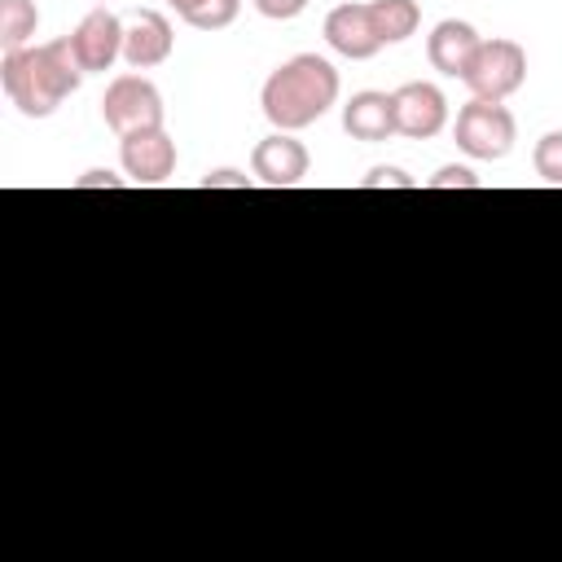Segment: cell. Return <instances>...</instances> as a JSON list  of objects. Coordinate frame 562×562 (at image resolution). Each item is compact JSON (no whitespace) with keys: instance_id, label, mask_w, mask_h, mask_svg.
<instances>
[{"instance_id":"cell-21","label":"cell","mask_w":562,"mask_h":562,"mask_svg":"<svg viewBox=\"0 0 562 562\" xmlns=\"http://www.w3.org/2000/svg\"><path fill=\"white\" fill-rule=\"evenodd\" d=\"M255 9L268 18V22H290L307 9V0H255Z\"/></svg>"},{"instance_id":"cell-3","label":"cell","mask_w":562,"mask_h":562,"mask_svg":"<svg viewBox=\"0 0 562 562\" xmlns=\"http://www.w3.org/2000/svg\"><path fill=\"white\" fill-rule=\"evenodd\" d=\"M452 136L457 145L479 158V162H501L514 140H518V123L514 114L505 110V101H483V97H470L461 110H457V123H452Z\"/></svg>"},{"instance_id":"cell-18","label":"cell","mask_w":562,"mask_h":562,"mask_svg":"<svg viewBox=\"0 0 562 562\" xmlns=\"http://www.w3.org/2000/svg\"><path fill=\"white\" fill-rule=\"evenodd\" d=\"M360 189H417V180L404 176L400 167H373V171L360 180Z\"/></svg>"},{"instance_id":"cell-5","label":"cell","mask_w":562,"mask_h":562,"mask_svg":"<svg viewBox=\"0 0 562 562\" xmlns=\"http://www.w3.org/2000/svg\"><path fill=\"white\" fill-rule=\"evenodd\" d=\"M162 92L145 79V75H119L110 79L105 97H101V119L114 136H132V132H149L162 127Z\"/></svg>"},{"instance_id":"cell-14","label":"cell","mask_w":562,"mask_h":562,"mask_svg":"<svg viewBox=\"0 0 562 562\" xmlns=\"http://www.w3.org/2000/svg\"><path fill=\"white\" fill-rule=\"evenodd\" d=\"M369 18H373V31L386 44H404L417 26H422V9L417 0H369Z\"/></svg>"},{"instance_id":"cell-2","label":"cell","mask_w":562,"mask_h":562,"mask_svg":"<svg viewBox=\"0 0 562 562\" xmlns=\"http://www.w3.org/2000/svg\"><path fill=\"white\" fill-rule=\"evenodd\" d=\"M334 101H338V70L321 53H294L259 88L263 119L277 132H303V127H312L316 119H325V110Z\"/></svg>"},{"instance_id":"cell-1","label":"cell","mask_w":562,"mask_h":562,"mask_svg":"<svg viewBox=\"0 0 562 562\" xmlns=\"http://www.w3.org/2000/svg\"><path fill=\"white\" fill-rule=\"evenodd\" d=\"M79 83H83V66L70 48V35L48 40V44H26L18 53H4V61H0V88L26 119L57 114V105Z\"/></svg>"},{"instance_id":"cell-19","label":"cell","mask_w":562,"mask_h":562,"mask_svg":"<svg viewBox=\"0 0 562 562\" xmlns=\"http://www.w3.org/2000/svg\"><path fill=\"white\" fill-rule=\"evenodd\" d=\"M483 180L470 171V167H439L430 176V189H479Z\"/></svg>"},{"instance_id":"cell-8","label":"cell","mask_w":562,"mask_h":562,"mask_svg":"<svg viewBox=\"0 0 562 562\" xmlns=\"http://www.w3.org/2000/svg\"><path fill=\"white\" fill-rule=\"evenodd\" d=\"M70 48H75L83 75H92V70H110V66L123 57V18L110 13L105 4L92 9V13L70 31Z\"/></svg>"},{"instance_id":"cell-22","label":"cell","mask_w":562,"mask_h":562,"mask_svg":"<svg viewBox=\"0 0 562 562\" xmlns=\"http://www.w3.org/2000/svg\"><path fill=\"white\" fill-rule=\"evenodd\" d=\"M123 184H127L123 176H114V171H101V167H97V171H83V176L75 180V189H123Z\"/></svg>"},{"instance_id":"cell-11","label":"cell","mask_w":562,"mask_h":562,"mask_svg":"<svg viewBox=\"0 0 562 562\" xmlns=\"http://www.w3.org/2000/svg\"><path fill=\"white\" fill-rule=\"evenodd\" d=\"M325 44L338 57L369 61L382 48V40L373 31V18H369V4H338V9H329V18H325Z\"/></svg>"},{"instance_id":"cell-12","label":"cell","mask_w":562,"mask_h":562,"mask_svg":"<svg viewBox=\"0 0 562 562\" xmlns=\"http://www.w3.org/2000/svg\"><path fill=\"white\" fill-rule=\"evenodd\" d=\"M479 44H483V35H479L470 22L443 18V22H435V31H430V40H426V57H430V66H435L439 75L461 79Z\"/></svg>"},{"instance_id":"cell-20","label":"cell","mask_w":562,"mask_h":562,"mask_svg":"<svg viewBox=\"0 0 562 562\" xmlns=\"http://www.w3.org/2000/svg\"><path fill=\"white\" fill-rule=\"evenodd\" d=\"M250 184H255V176H246L237 167H215L202 176V189H250Z\"/></svg>"},{"instance_id":"cell-4","label":"cell","mask_w":562,"mask_h":562,"mask_svg":"<svg viewBox=\"0 0 562 562\" xmlns=\"http://www.w3.org/2000/svg\"><path fill=\"white\" fill-rule=\"evenodd\" d=\"M522 79H527V53H522L518 40H501V35H496V40H483V44L474 48L465 75H461V83H465L474 97H483V101H505V97H514V92L522 88Z\"/></svg>"},{"instance_id":"cell-16","label":"cell","mask_w":562,"mask_h":562,"mask_svg":"<svg viewBox=\"0 0 562 562\" xmlns=\"http://www.w3.org/2000/svg\"><path fill=\"white\" fill-rule=\"evenodd\" d=\"M176 9L180 22H189L193 31H224L237 22L241 0H167Z\"/></svg>"},{"instance_id":"cell-15","label":"cell","mask_w":562,"mask_h":562,"mask_svg":"<svg viewBox=\"0 0 562 562\" xmlns=\"http://www.w3.org/2000/svg\"><path fill=\"white\" fill-rule=\"evenodd\" d=\"M35 31H40V9H35V0H0V48H4V53L26 48Z\"/></svg>"},{"instance_id":"cell-7","label":"cell","mask_w":562,"mask_h":562,"mask_svg":"<svg viewBox=\"0 0 562 562\" xmlns=\"http://www.w3.org/2000/svg\"><path fill=\"white\" fill-rule=\"evenodd\" d=\"M307 145L294 140V132H272L250 149V176L268 189H294L307 176Z\"/></svg>"},{"instance_id":"cell-6","label":"cell","mask_w":562,"mask_h":562,"mask_svg":"<svg viewBox=\"0 0 562 562\" xmlns=\"http://www.w3.org/2000/svg\"><path fill=\"white\" fill-rule=\"evenodd\" d=\"M391 105H395V132L408 136V140H430L448 123V97L426 79H413V83L395 88Z\"/></svg>"},{"instance_id":"cell-9","label":"cell","mask_w":562,"mask_h":562,"mask_svg":"<svg viewBox=\"0 0 562 562\" xmlns=\"http://www.w3.org/2000/svg\"><path fill=\"white\" fill-rule=\"evenodd\" d=\"M171 22L158 13V9H132L123 18V61L132 70H154L171 57Z\"/></svg>"},{"instance_id":"cell-10","label":"cell","mask_w":562,"mask_h":562,"mask_svg":"<svg viewBox=\"0 0 562 562\" xmlns=\"http://www.w3.org/2000/svg\"><path fill=\"white\" fill-rule=\"evenodd\" d=\"M119 158L132 184H162L176 171V140L162 127L119 136Z\"/></svg>"},{"instance_id":"cell-13","label":"cell","mask_w":562,"mask_h":562,"mask_svg":"<svg viewBox=\"0 0 562 562\" xmlns=\"http://www.w3.org/2000/svg\"><path fill=\"white\" fill-rule=\"evenodd\" d=\"M342 132L351 140H364V145H378L386 136H395V105H391V92H351V101L342 105Z\"/></svg>"},{"instance_id":"cell-17","label":"cell","mask_w":562,"mask_h":562,"mask_svg":"<svg viewBox=\"0 0 562 562\" xmlns=\"http://www.w3.org/2000/svg\"><path fill=\"white\" fill-rule=\"evenodd\" d=\"M531 167H536V176H540L544 184L562 189V132H544V136L536 140Z\"/></svg>"}]
</instances>
